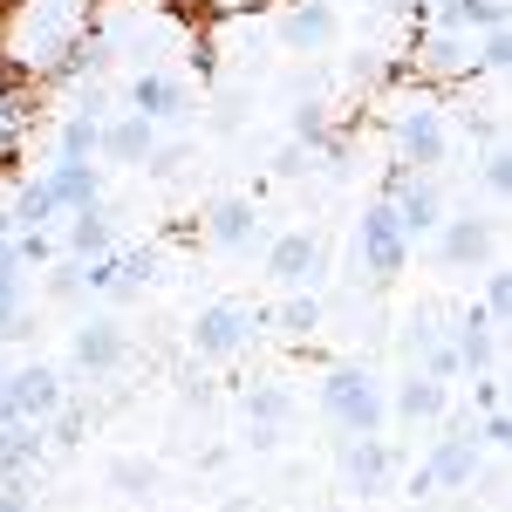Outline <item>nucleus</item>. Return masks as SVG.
Segmentation results:
<instances>
[{"mask_svg": "<svg viewBox=\"0 0 512 512\" xmlns=\"http://www.w3.org/2000/svg\"><path fill=\"white\" fill-rule=\"evenodd\" d=\"M82 28V0H21L14 28H7V55L14 69H55Z\"/></svg>", "mask_w": 512, "mask_h": 512, "instance_id": "obj_1", "label": "nucleus"}, {"mask_svg": "<svg viewBox=\"0 0 512 512\" xmlns=\"http://www.w3.org/2000/svg\"><path fill=\"white\" fill-rule=\"evenodd\" d=\"M315 403H321V417H328L342 437H376L383 424H390V390H383L369 369H349V362L321 376Z\"/></svg>", "mask_w": 512, "mask_h": 512, "instance_id": "obj_2", "label": "nucleus"}, {"mask_svg": "<svg viewBox=\"0 0 512 512\" xmlns=\"http://www.w3.org/2000/svg\"><path fill=\"white\" fill-rule=\"evenodd\" d=\"M355 253H362V267H369L376 280L403 274V260H410V233L396 226V205H390V198H376V205L362 212V226H355Z\"/></svg>", "mask_w": 512, "mask_h": 512, "instance_id": "obj_3", "label": "nucleus"}, {"mask_svg": "<svg viewBox=\"0 0 512 512\" xmlns=\"http://www.w3.org/2000/svg\"><path fill=\"white\" fill-rule=\"evenodd\" d=\"M451 151V123L437 103H410L403 117H396V164L403 171H437Z\"/></svg>", "mask_w": 512, "mask_h": 512, "instance_id": "obj_4", "label": "nucleus"}, {"mask_svg": "<svg viewBox=\"0 0 512 512\" xmlns=\"http://www.w3.org/2000/svg\"><path fill=\"white\" fill-rule=\"evenodd\" d=\"M253 328H260V315H253L246 301H212V308L192 321V355L226 362V355H239L246 342H253Z\"/></svg>", "mask_w": 512, "mask_h": 512, "instance_id": "obj_5", "label": "nucleus"}, {"mask_svg": "<svg viewBox=\"0 0 512 512\" xmlns=\"http://www.w3.org/2000/svg\"><path fill=\"white\" fill-rule=\"evenodd\" d=\"M0 383H7V403H14V417H28V424H48V417L62 410V376H55L48 362L7 369Z\"/></svg>", "mask_w": 512, "mask_h": 512, "instance_id": "obj_6", "label": "nucleus"}, {"mask_svg": "<svg viewBox=\"0 0 512 512\" xmlns=\"http://www.w3.org/2000/svg\"><path fill=\"white\" fill-rule=\"evenodd\" d=\"M342 485H349L355 499H383V485H390V444H383V431L349 437V451H342Z\"/></svg>", "mask_w": 512, "mask_h": 512, "instance_id": "obj_7", "label": "nucleus"}, {"mask_svg": "<svg viewBox=\"0 0 512 512\" xmlns=\"http://www.w3.org/2000/svg\"><path fill=\"white\" fill-rule=\"evenodd\" d=\"M130 103H137V117H151V123H178L192 110V89L171 69H144V76L130 82Z\"/></svg>", "mask_w": 512, "mask_h": 512, "instance_id": "obj_8", "label": "nucleus"}, {"mask_svg": "<svg viewBox=\"0 0 512 512\" xmlns=\"http://www.w3.org/2000/svg\"><path fill=\"white\" fill-rule=\"evenodd\" d=\"M437 253L451 260V267H472L492 253V219L485 212H444L437 219Z\"/></svg>", "mask_w": 512, "mask_h": 512, "instance_id": "obj_9", "label": "nucleus"}, {"mask_svg": "<svg viewBox=\"0 0 512 512\" xmlns=\"http://www.w3.org/2000/svg\"><path fill=\"white\" fill-rule=\"evenodd\" d=\"M41 192H48V205H55V212H89V205L103 198V178H96V164L55 158L48 171H41Z\"/></svg>", "mask_w": 512, "mask_h": 512, "instance_id": "obj_10", "label": "nucleus"}, {"mask_svg": "<svg viewBox=\"0 0 512 512\" xmlns=\"http://www.w3.org/2000/svg\"><path fill=\"white\" fill-rule=\"evenodd\" d=\"M431 492H472L478 478V437H437V451L424 458Z\"/></svg>", "mask_w": 512, "mask_h": 512, "instance_id": "obj_11", "label": "nucleus"}, {"mask_svg": "<svg viewBox=\"0 0 512 512\" xmlns=\"http://www.w3.org/2000/svg\"><path fill=\"white\" fill-rule=\"evenodd\" d=\"M267 274H274L280 287H308V280L321 274V239L315 233H280L274 246H267Z\"/></svg>", "mask_w": 512, "mask_h": 512, "instance_id": "obj_12", "label": "nucleus"}, {"mask_svg": "<svg viewBox=\"0 0 512 512\" xmlns=\"http://www.w3.org/2000/svg\"><path fill=\"white\" fill-rule=\"evenodd\" d=\"M444 410H451V390H444L437 376H424V369L403 376V383L390 390V417H403V424H437Z\"/></svg>", "mask_w": 512, "mask_h": 512, "instance_id": "obj_13", "label": "nucleus"}, {"mask_svg": "<svg viewBox=\"0 0 512 512\" xmlns=\"http://www.w3.org/2000/svg\"><path fill=\"white\" fill-rule=\"evenodd\" d=\"M123 355H130V335H123V321H110V315H96V321H82L76 328V362L82 369H117Z\"/></svg>", "mask_w": 512, "mask_h": 512, "instance_id": "obj_14", "label": "nucleus"}, {"mask_svg": "<svg viewBox=\"0 0 512 512\" xmlns=\"http://www.w3.org/2000/svg\"><path fill=\"white\" fill-rule=\"evenodd\" d=\"M96 151H103L110 164H144L151 151H158V123H151V117H137V110H130V117L103 123V144H96Z\"/></svg>", "mask_w": 512, "mask_h": 512, "instance_id": "obj_15", "label": "nucleus"}, {"mask_svg": "<svg viewBox=\"0 0 512 512\" xmlns=\"http://www.w3.org/2000/svg\"><path fill=\"white\" fill-rule=\"evenodd\" d=\"M21 301H28L21 253H14V239H0V335H7V342H21V335H28V321H21Z\"/></svg>", "mask_w": 512, "mask_h": 512, "instance_id": "obj_16", "label": "nucleus"}, {"mask_svg": "<svg viewBox=\"0 0 512 512\" xmlns=\"http://www.w3.org/2000/svg\"><path fill=\"white\" fill-rule=\"evenodd\" d=\"M280 41H287V48H328V41H335V7H328V0L287 7V14H280Z\"/></svg>", "mask_w": 512, "mask_h": 512, "instance_id": "obj_17", "label": "nucleus"}, {"mask_svg": "<svg viewBox=\"0 0 512 512\" xmlns=\"http://www.w3.org/2000/svg\"><path fill=\"white\" fill-rule=\"evenodd\" d=\"M253 198H219L212 205V219H205V233H212V246H246L253 239Z\"/></svg>", "mask_w": 512, "mask_h": 512, "instance_id": "obj_18", "label": "nucleus"}, {"mask_svg": "<svg viewBox=\"0 0 512 512\" xmlns=\"http://www.w3.org/2000/svg\"><path fill=\"white\" fill-rule=\"evenodd\" d=\"M69 253H76V260H103V253H117V233H110L103 205H89V212L69 219Z\"/></svg>", "mask_w": 512, "mask_h": 512, "instance_id": "obj_19", "label": "nucleus"}, {"mask_svg": "<svg viewBox=\"0 0 512 512\" xmlns=\"http://www.w3.org/2000/svg\"><path fill=\"white\" fill-rule=\"evenodd\" d=\"M96 144H103V123H96V110H76V117L62 123V137H55V158L89 164V158H96Z\"/></svg>", "mask_w": 512, "mask_h": 512, "instance_id": "obj_20", "label": "nucleus"}, {"mask_svg": "<svg viewBox=\"0 0 512 512\" xmlns=\"http://www.w3.org/2000/svg\"><path fill=\"white\" fill-rule=\"evenodd\" d=\"M451 349H458V369H485V362H492V349H499V328H492L485 315H465Z\"/></svg>", "mask_w": 512, "mask_h": 512, "instance_id": "obj_21", "label": "nucleus"}, {"mask_svg": "<svg viewBox=\"0 0 512 512\" xmlns=\"http://www.w3.org/2000/svg\"><path fill=\"white\" fill-rule=\"evenodd\" d=\"M437 21H444L451 35H472V28L506 21V0H444V7H437Z\"/></svg>", "mask_w": 512, "mask_h": 512, "instance_id": "obj_22", "label": "nucleus"}, {"mask_svg": "<svg viewBox=\"0 0 512 512\" xmlns=\"http://www.w3.org/2000/svg\"><path fill=\"white\" fill-rule=\"evenodd\" d=\"M294 417V396L280 390V383H260V390H246V424H287Z\"/></svg>", "mask_w": 512, "mask_h": 512, "instance_id": "obj_23", "label": "nucleus"}, {"mask_svg": "<svg viewBox=\"0 0 512 512\" xmlns=\"http://www.w3.org/2000/svg\"><path fill=\"white\" fill-rule=\"evenodd\" d=\"M274 321H280V335H315V328H321V301L294 287V294L280 301V315H274Z\"/></svg>", "mask_w": 512, "mask_h": 512, "instance_id": "obj_24", "label": "nucleus"}, {"mask_svg": "<svg viewBox=\"0 0 512 512\" xmlns=\"http://www.w3.org/2000/svg\"><path fill=\"white\" fill-rule=\"evenodd\" d=\"M110 485L130 492V499H144V492L158 485V465H151V458H117V465H110Z\"/></svg>", "mask_w": 512, "mask_h": 512, "instance_id": "obj_25", "label": "nucleus"}, {"mask_svg": "<svg viewBox=\"0 0 512 512\" xmlns=\"http://www.w3.org/2000/svg\"><path fill=\"white\" fill-rule=\"evenodd\" d=\"M478 69H492V76H506V69H512V35H506V21H492V28H485V41H478Z\"/></svg>", "mask_w": 512, "mask_h": 512, "instance_id": "obj_26", "label": "nucleus"}, {"mask_svg": "<svg viewBox=\"0 0 512 512\" xmlns=\"http://www.w3.org/2000/svg\"><path fill=\"white\" fill-rule=\"evenodd\" d=\"M506 315H512V274H506V267H492V280H485V321L506 328Z\"/></svg>", "mask_w": 512, "mask_h": 512, "instance_id": "obj_27", "label": "nucleus"}, {"mask_svg": "<svg viewBox=\"0 0 512 512\" xmlns=\"http://www.w3.org/2000/svg\"><path fill=\"white\" fill-rule=\"evenodd\" d=\"M0 512H35V485H28V472H0Z\"/></svg>", "mask_w": 512, "mask_h": 512, "instance_id": "obj_28", "label": "nucleus"}, {"mask_svg": "<svg viewBox=\"0 0 512 512\" xmlns=\"http://www.w3.org/2000/svg\"><path fill=\"white\" fill-rule=\"evenodd\" d=\"M424 376H437V383H451V376H458V349H451V342H424Z\"/></svg>", "mask_w": 512, "mask_h": 512, "instance_id": "obj_29", "label": "nucleus"}, {"mask_svg": "<svg viewBox=\"0 0 512 512\" xmlns=\"http://www.w3.org/2000/svg\"><path fill=\"white\" fill-rule=\"evenodd\" d=\"M512 444V424H506V403L485 410V431H478V451H506Z\"/></svg>", "mask_w": 512, "mask_h": 512, "instance_id": "obj_30", "label": "nucleus"}, {"mask_svg": "<svg viewBox=\"0 0 512 512\" xmlns=\"http://www.w3.org/2000/svg\"><path fill=\"white\" fill-rule=\"evenodd\" d=\"M506 185H512V158H506V144H492V151H485V192L506 198Z\"/></svg>", "mask_w": 512, "mask_h": 512, "instance_id": "obj_31", "label": "nucleus"}, {"mask_svg": "<svg viewBox=\"0 0 512 512\" xmlns=\"http://www.w3.org/2000/svg\"><path fill=\"white\" fill-rule=\"evenodd\" d=\"M48 294H55V301L82 294V260H55V267H48Z\"/></svg>", "mask_w": 512, "mask_h": 512, "instance_id": "obj_32", "label": "nucleus"}, {"mask_svg": "<svg viewBox=\"0 0 512 512\" xmlns=\"http://www.w3.org/2000/svg\"><path fill=\"white\" fill-rule=\"evenodd\" d=\"M431 62H437V69H458V62H465V41H458V35H437L431 41Z\"/></svg>", "mask_w": 512, "mask_h": 512, "instance_id": "obj_33", "label": "nucleus"}, {"mask_svg": "<svg viewBox=\"0 0 512 512\" xmlns=\"http://www.w3.org/2000/svg\"><path fill=\"white\" fill-rule=\"evenodd\" d=\"M301 171H308V151H301V144H287V151L274 158V178H301Z\"/></svg>", "mask_w": 512, "mask_h": 512, "instance_id": "obj_34", "label": "nucleus"}, {"mask_svg": "<svg viewBox=\"0 0 512 512\" xmlns=\"http://www.w3.org/2000/svg\"><path fill=\"white\" fill-rule=\"evenodd\" d=\"M274 444H280L274 424H246V451H274Z\"/></svg>", "mask_w": 512, "mask_h": 512, "instance_id": "obj_35", "label": "nucleus"}, {"mask_svg": "<svg viewBox=\"0 0 512 512\" xmlns=\"http://www.w3.org/2000/svg\"><path fill=\"white\" fill-rule=\"evenodd\" d=\"M219 512H260V506H253V499H226Z\"/></svg>", "mask_w": 512, "mask_h": 512, "instance_id": "obj_36", "label": "nucleus"}]
</instances>
